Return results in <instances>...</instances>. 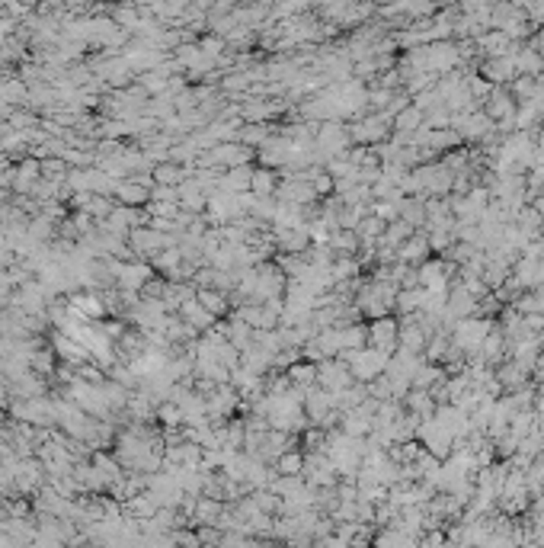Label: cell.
Returning a JSON list of instances; mask_svg holds the SVG:
<instances>
[{
    "label": "cell",
    "mask_w": 544,
    "mask_h": 548,
    "mask_svg": "<svg viewBox=\"0 0 544 548\" xmlns=\"http://www.w3.org/2000/svg\"><path fill=\"white\" fill-rule=\"evenodd\" d=\"M349 363H352V372L359 375V379H371V375L378 372V365L384 363V356H381V353H352Z\"/></svg>",
    "instance_id": "ba28073f"
},
{
    "label": "cell",
    "mask_w": 544,
    "mask_h": 548,
    "mask_svg": "<svg viewBox=\"0 0 544 548\" xmlns=\"http://www.w3.org/2000/svg\"><path fill=\"white\" fill-rule=\"evenodd\" d=\"M311 183H314L317 196H327V192L333 190V180H330V176H320V174H317V176H314V180H311Z\"/></svg>",
    "instance_id": "e0dca14e"
},
{
    "label": "cell",
    "mask_w": 544,
    "mask_h": 548,
    "mask_svg": "<svg viewBox=\"0 0 544 548\" xmlns=\"http://www.w3.org/2000/svg\"><path fill=\"white\" fill-rule=\"evenodd\" d=\"M343 429H346V433H365V420L362 417H346Z\"/></svg>",
    "instance_id": "d6986e66"
},
{
    "label": "cell",
    "mask_w": 544,
    "mask_h": 548,
    "mask_svg": "<svg viewBox=\"0 0 544 548\" xmlns=\"http://www.w3.org/2000/svg\"><path fill=\"white\" fill-rule=\"evenodd\" d=\"M276 112H279L276 103H247L240 109V116H244V122H263L269 116H276Z\"/></svg>",
    "instance_id": "4fadbf2b"
},
{
    "label": "cell",
    "mask_w": 544,
    "mask_h": 548,
    "mask_svg": "<svg viewBox=\"0 0 544 548\" xmlns=\"http://www.w3.org/2000/svg\"><path fill=\"white\" fill-rule=\"evenodd\" d=\"M285 375H288V381H292L295 388L308 391L311 385H317V365H311V363H298L295 359L292 365H285Z\"/></svg>",
    "instance_id": "52a82bcc"
},
{
    "label": "cell",
    "mask_w": 544,
    "mask_h": 548,
    "mask_svg": "<svg viewBox=\"0 0 544 548\" xmlns=\"http://www.w3.org/2000/svg\"><path fill=\"white\" fill-rule=\"evenodd\" d=\"M272 231H282V228H301L304 218H301V206L295 202H276V212H272Z\"/></svg>",
    "instance_id": "5b68a950"
},
{
    "label": "cell",
    "mask_w": 544,
    "mask_h": 548,
    "mask_svg": "<svg viewBox=\"0 0 544 548\" xmlns=\"http://www.w3.org/2000/svg\"><path fill=\"white\" fill-rule=\"evenodd\" d=\"M263 138H266V125H260V122H247L244 128H237V138L234 142H244V144H260Z\"/></svg>",
    "instance_id": "9a60e30c"
},
{
    "label": "cell",
    "mask_w": 544,
    "mask_h": 548,
    "mask_svg": "<svg viewBox=\"0 0 544 548\" xmlns=\"http://www.w3.org/2000/svg\"><path fill=\"white\" fill-rule=\"evenodd\" d=\"M199 517H205V519H221V503L218 501H202L199 503Z\"/></svg>",
    "instance_id": "2e32d148"
},
{
    "label": "cell",
    "mask_w": 544,
    "mask_h": 548,
    "mask_svg": "<svg viewBox=\"0 0 544 548\" xmlns=\"http://www.w3.org/2000/svg\"><path fill=\"white\" fill-rule=\"evenodd\" d=\"M272 465H276L279 475H301V471H304V455H301L298 449H285Z\"/></svg>",
    "instance_id": "30bf717a"
},
{
    "label": "cell",
    "mask_w": 544,
    "mask_h": 548,
    "mask_svg": "<svg viewBox=\"0 0 544 548\" xmlns=\"http://www.w3.org/2000/svg\"><path fill=\"white\" fill-rule=\"evenodd\" d=\"M199 302L205 305V308L212 311L215 318H218V314H224V311H228V298H224V295H218V292H215V289H202V292H199Z\"/></svg>",
    "instance_id": "5bb4252c"
},
{
    "label": "cell",
    "mask_w": 544,
    "mask_h": 548,
    "mask_svg": "<svg viewBox=\"0 0 544 548\" xmlns=\"http://www.w3.org/2000/svg\"><path fill=\"white\" fill-rule=\"evenodd\" d=\"M157 176H160V180H166V183H173V180H180V170H176V167H160Z\"/></svg>",
    "instance_id": "44dd1931"
},
{
    "label": "cell",
    "mask_w": 544,
    "mask_h": 548,
    "mask_svg": "<svg viewBox=\"0 0 544 548\" xmlns=\"http://www.w3.org/2000/svg\"><path fill=\"white\" fill-rule=\"evenodd\" d=\"M272 234H276V247L282 254H308V247H311L308 224H301V228H282V231H272Z\"/></svg>",
    "instance_id": "7a4b0ae2"
},
{
    "label": "cell",
    "mask_w": 544,
    "mask_h": 548,
    "mask_svg": "<svg viewBox=\"0 0 544 548\" xmlns=\"http://www.w3.org/2000/svg\"><path fill=\"white\" fill-rule=\"evenodd\" d=\"M250 158H253V148L244 142H221L205 154V160L215 164V167H240V164H250Z\"/></svg>",
    "instance_id": "6da1fadb"
},
{
    "label": "cell",
    "mask_w": 544,
    "mask_h": 548,
    "mask_svg": "<svg viewBox=\"0 0 544 548\" xmlns=\"http://www.w3.org/2000/svg\"><path fill=\"white\" fill-rule=\"evenodd\" d=\"M250 192H253V196H276V174H272V167L253 170Z\"/></svg>",
    "instance_id": "9c48e42d"
},
{
    "label": "cell",
    "mask_w": 544,
    "mask_h": 548,
    "mask_svg": "<svg viewBox=\"0 0 544 548\" xmlns=\"http://www.w3.org/2000/svg\"><path fill=\"white\" fill-rule=\"evenodd\" d=\"M160 413H164V420H166V423H180V411H176V407H164Z\"/></svg>",
    "instance_id": "7402d4cb"
},
{
    "label": "cell",
    "mask_w": 544,
    "mask_h": 548,
    "mask_svg": "<svg viewBox=\"0 0 544 548\" xmlns=\"http://www.w3.org/2000/svg\"><path fill=\"white\" fill-rule=\"evenodd\" d=\"M330 244H333V247H339V250H352L355 241H352V234H336V238H333Z\"/></svg>",
    "instance_id": "ffe728a7"
},
{
    "label": "cell",
    "mask_w": 544,
    "mask_h": 548,
    "mask_svg": "<svg viewBox=\"0 0 544 548\" xmlns=\"http://www.w3.org/2000/svg\"><path fill=\"white\" fill-rule=\"evenodd\" d=\"M330 270H333V279H343V276H352V273H355V266H352V263H349V260H339L336 266H330Z\"/></svg>",
    "instance_id": "ac0fdd59"
},
{
    "label": "cell",
    "mask_w": 544,
    "mask_h": 548,
    "mask_svg": "<svg viewBox=\"0 0 544 548\" xmlns=\"http://www.w3.org/2000/svg\"><path fill=\"white\" fill-rule=\"evenodd\" d=\"M253 501H256V507H260L263 513H279V510H282V497H279L272 487H256Z\"/></svg>",
    "instance_id": "7c38bea8"
},
{
    "label": "cell",
    "mask_w": 544,
    "mask_h": 548,
    "mask_svg": "<svg viewBox=\"0 0 544 548\" xmlns=\"http://www.w3.org/2000/svg\"><path fill=\"white\" fill-rule=\"evenodd\" d=\"M317 385H324L327 391H343L349 385V375L343 365L324 363V365H317Z\"/></svg>",
    "instance_id": "277c9868"
},
{
    "label": "cell",
    "mask_w": 544,
    "mask_h": 548,
    "mask_svg": "<svg viewBox=\"0 0 544 548\" xmlns=\"http://www.w3.org/2000/svg\"><path fill=\"white\" fill-rule=\"evenodd\" d=\"M182 314H186V321H192L196 327H212V321H215V314L202 302H186L182 305Z\"/></svg>",
    "instance_id": "8fae6325"
},
{
    "label": "cell",
    "mask_w": 544,
    "mask_h": 548,
    "mask_svg": "<svg viewBox=\"0 0 544 548\" xmlns=\"http://www.w3.org/2000/svg\"><path fill=\"white\" fill-rule=\"evenodd\" d=\"M333 411V391H314V385H311L308 391H304V413H308L314 423H320L327 417V413Z\"/></svg>",
    "instance_id": "3957f363"
},
{
    "label": "cell",
    "mask_w": 544,
    "mask_h": 548,
    "mask_svg": "<svg viewBox=\"0 0 544 548\" xmlns=\"http://www.w3.org/2000/svg\"><path fill=\"white\" fill-rule=\"evenodd\" d=\"M375 231H378V222H368V224L362 228V234H375Z\"/></svg>",
    "instance_id": "603a6c76"
},
{
    "label": "cell",
    "mask_w": 544,
    "mask_h": 548,
    "mask_svg": "<svg viewBox=\"0 0 544 548\" xmlns=\"http://www.w3.org/2000/svg\"><path fill=\"white\" fill-rule=\"evenodd\" d=\"M250 180H253V170L247 167V164H240V167H228V174H221L218 190L247 192V190H250Z\"/></svg>",
    "instance_id": "8992f818"
}]
</instances>
